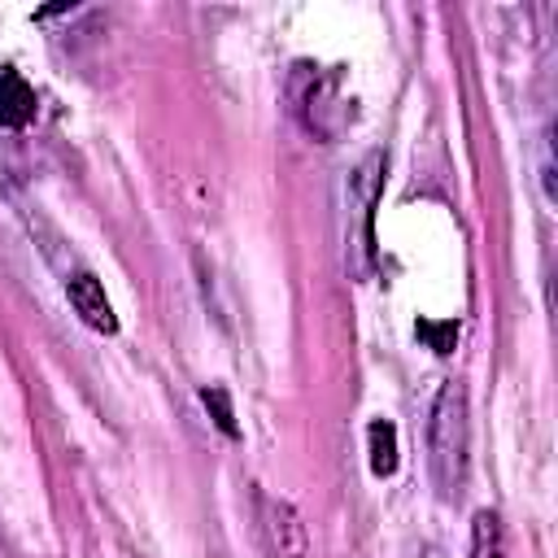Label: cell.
<instances>
[{"label":"cell","instance_id":"cell-1","mask_svg":"<svg viewBox=\"0 0 558 558\" xmlns=\"http://www.w3.org/2000/svg\"><path fill=\"white\" fill-rule=\"evenodd\" d=\"M466 449H471V423H466V392L462 384H445L432 405L427 423V462L445 497H458L466 484Z\"/></svg>","mask_w":558,"mask_h":558},{"label":"cell","instance_id":"cell-2","mask_svg":"<svg viewBox=\"0 0 558 558\" xmlns=\"http://www.w3.org/2000/svg\"><path fill=\"white\" fill-rule=\"evenodd\" d=\"M257 532H262V545L270 558H305V549H310L305 523H301L296 506L283 497L257 493Z\"/></svg>","mask_w":558,"mask_h":558},{"label":"cell","instance_id":"cell-3","mask_svg":"<svg viewBox=\"0 0 558 558\" xmlns=\"http://www.w3.org/2000/svg\"><path fill=\"white\" fill-rule=\"evenodd\" d=\"M65 296H70L74 314H78V318H83L92 331H105V336H113V331H118L113 305H109V296H105V283H100L96 275H87V270L70 275V279H65Z\"/></svg>","mask_w":558,"mask_h":558},{"label":"cell","instance_id":"cell-4","mask_svg":"<svg viewBox=\"0 0 558 558\" xmlns=\"http://www.w3.org/2000/svg\"><path fill=\"white\" fill-rule=\"evenodd\" d=\"M35 118V87L17 70H0V126H26Z\"/></svg>","mask_w":558,"mask_h":558},{"label":"cell","instance_id":"cell-5","mask_svg":"<svg viewBox=\"0 0 558 558\" xmlns=\"http://www.w3.org/2000/svg\"><path fill=\"white\" fill-rule=\"evenodd\" d=\"M471 558H506V532L497 510H475L471 519Z\"/></svg>","mask_w":558,"mask_h":558},{"label":"cell","instance_id":"cell-6","mask_svg":"<svg viewBox=\"0 0 558 558\" xmlns=\"http://www.w3.org/2000/svg\"><path fill=\"white\" fill-rule=\"evenodd\" d=\"M366 440H371V471L375 475H392L397 471V427L375 418L366 427Z\"/></svg>","mask_w":558,"mask_h":558},{"label":"cell","instance_id":"cell-7","mask_svg":"<svg viewBox=\"0 0 558 558\" xmlns=\"http://www.w3.org/2000/svg\"><path fill=\"white\" fill-rule=\"evenodd\" d=\"M201 401L214 410V423L227 432V436H235V418H231V405H227V392L222 388H201Z\"/></svg>","mask_w":558,"mask_h":558},{"label":"cell","instance_id":"cell-8","mask_svg":"<svg viewBox=\"0 0 558 558\" xmlns=\"http://www.w3.org/2000/svg\"><path fill=\"white\" fill-rule=\"evenodd\" d=\"M418 336L432 340L436 353H449L453 340H458V327H453V323H418Z\"/></svg>","mask_w":558,"mask_h":558}]
</instances>
